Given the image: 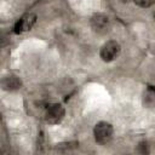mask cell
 Wrapping results in <instances>:
<instances>
[{
  "mask_svg": "<svg viewBox=\"0 0 155 155\" xmlns=\"http://www.w3.org/2000/svg\"><path fill=\"white\" fill-rule=\"evenodd\" d=\"M113 133H114V128H113L111 124H109L107 121H101V122L96 124L94 130H93L94 139L99 144L109 143L113 138Z\"/></svg>",
  "mask_w": 155,
  "mask_h": 155,
  "instance_id": "obj_1",
  "label": "cell"
},
{
  "mask_svg": "<svg viewBox=\"0 0 155 155\" xmlns=\"http://www.w3.org/2000/svg\"><path fill=\"white\" fill-rule=\"evenodd\" d=\"M133 2L139 6V7H143V8H147V7H150L151 5L155 4V0H133Z\"/></svg>",
  "mask_w": 155,
  "mask_h": 155,
  "instance_id": "obj_6",
  "label": "cell"
},
{
  "mask_svg": "<svg viewBox=\"0 0 155 155\" xmlns=\"http://www.w3.org/2000/svg\"><path fill=\"white\" fill-rule=\"evenodd\" d=\"M64 108L62 107V104H58V103H52V104H48L45 109V114H44V117H45V121L50 125H56V124H59L63 117H64Z\"/></svg>",
  "mask_w": 155,
  "mask_h": 155,
  "instance_id": "obj_2",
  "label": "cell"
},
{
  "mask_svg": "<svg viewBox=\"0 0 155 155\" xmlns=\"http://www.w3.org/2000/svg\"><path fill=\"white\" fill-rule=\"evenodd\" d=\"M91 25L94 31H97L99 34H104L109 29V19L107 16L98 13L91 18Z\"/></svg>",
  "mask_w": 155,
  "mask_h": 155,
  "instance_id": "obj_5",
  "label": "cell"
},
{
  "mask_svg": "<svg viewBox=\"0 0 155 155\" xmlns=\"http://www.w3.org/2000/svg\"><path fill=\"white\" fill-rule=\"evenodd\" d=\"M36 22V15L34 13H27L19 18V21L15 25V33L21 34L24 31H28L33 28V25Z\"/></svg>",
  "mask_w": 155,
  "mask_h": 155,
  "instance_id": "obj_4",
  "label": "cell"
},
{
  "mask_svg": "<svg viewBox=\"0 0 155 155\" xmlns=\"http://www.w3.org/2000/svg\"><path fill=\"white\" fill-rule=\"evenodd\" d=\"M154 21H155V12H154Z\"/></svg>",
  "mask_w": 155,
  "mask_h": 155,
  "instance_id": "obj_7",
  "label": "cell"
},
{
  "mask_svg": "<svg viewBox=\"0 0 155 155\" xmlns=\"http://www.w3.org/2000/svg\"><path fill=\"white\" fill-rule=\"evenodd\" d=\"M120 52H121L120 44L117 41H115V40H109V41H107L101 47L99 56H101L102 61H104V62H111V61H114L115 58L119 57Z\"/></svg>",
  "mask_w": 155,
  "mask_h": 155,
  "instance_id": "obj_3",
  "label": "cell"
}]
</instances>
